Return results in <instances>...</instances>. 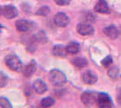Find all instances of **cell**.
Returning a JSON list of instances; mask_svg holds the SVG:
<instances>
[{"label": "cell", "mask_w": 121, "mask_h": 108, "mask_svg": "<svg viewBox=\"0 0 121 108\" xmlns=\"http://www.w3.org/2000/svg\"><path fill=\"white\" fill-rule=\"evenodd\" d=\"M5 65L13 71L19 72L23 68V63L21 61V60L14 54H9L5 57Z\"/></svg>", "instance_id": "1"}, {"label": "cell", "mask_w": 121, "mask_h": 108, "mask_svg": "<svg viewBox=\"0 0 121 108\" xmlns=\"http://www.w3.org/2000/svg\"><path fill=\"white\" fill-rule=\"evenodd\" d=\"M49 79L55 87H60L66 82L65 74L59 69H52L49 72Z\"/></svg>", "instance_id": "2"}, {"label": "cell", "mask_w": 121, "mask_h": 108, "mask_svg": "<svg viewBox=\"0 0 121 108\" xmlns=\"http://www.w3.org/2000/svg\"><path fill=\"white\" fill-rule=\"evenodd\" d=\"M97 104L101 108L113 107V101L106 93H99L97 97Z\"/></svg>", "instance_id": "3"}, {"label": "cell", "mask_w": 121, "mask_h": 108, "mask_svg": "<svg viewBox=\"0 0 121 108\" xmlns=\"http://www.w3.org/2000/svg\"><path fill=\"white\" fill-rule=\"evenodd\" d=\"M94 28L90 24L86 23H81L77 25V32L82 36H89L92 35L94 33Z\"/></svg>", "instance_id": "4"}, {"label": "cell", "mask_w": 121, "mask_h": 108, "mask_svg": "<svg viewBox=\"0 0 121 108\" xmlns=\"http://www.w3.org/2000/svg\"><path fill=\"white\" fill-rule=\"evenodd\" d=\"M53 21H54V24L57 26L66 27L69 24V23H70V18H69V16H67L66 14L60 12V13H57L54 16Z\"/></svg>", "instance_id": "5"}, {"label": "cell", "mask_w": 121, "mask_h": 108, "mask_svg": "<svg viewBox=\"0 0 121 108\" xmlns=\"http://www.w3.org/2000/svg\"><path fill=\"white\" fill-rule=\"evenodd\" d=\"M97 97L98 96H96L94 93L86 91L81 95V101L85 105L91 106L97 102Z\"/></svg>", "instance_id": "6"}, {"label": "cell", "mask_w": 121, "mask_h": 108, "mask_svg": "<svg viewBox=\"0 0 121 108\" xmlns=\"http://www.w3.org/2000/svg\"><path fill=\"white\" fill-rule=\"evenodd\" d=\"M3 16L6 19H13L18 16V11L14 5H5L3 7Z\"/></svg>", "instance_id": "7"}, {"label": "cell", "mask_w": 121, "mask_h": 108, "mask_svg": "<svg viewBox=\"0 0 121 108\" xmlns=\"http://www.w3.org/2000/svg\"><path fill=\"white\" fill-rule=\"evenodd\" d=\"M32 27V24L29 21L25 20V19H21V20H17L15 23V28L17 31L21 32H25L29 31Z\"/></svg>", "instance_id": "8"}, {"label": "cell", "mask_w": 121, "mask_h": 108, "mask_svg": "<svg viewBox=\"0 0 121 108\" xmlns=\"http://www.w3.org/2000/svg\"><path fill=\"white\" fill-rule=\"evenodd\" d=\"M33 88H34V90L39 95L44 94L48 89L44 81H43L42 79H36L33 84Z\"/></svg>", "instance_id": "9"}, {"label": "cell", "mask_w": 121, "mask_h": 108, "mask_svg": "<svg viewBox=\"0 0 121 108\" xmlns=\"http://www.w3.org/2000/svg\"><path fill=\"white\" fill-rule=\"evenodd\" d=\"M82 81L87 85H93L97 82L98 77L97 76L91 71H86L82 74Z\"/></svg>", "instance_id": "10"}, {"label": "cell", "mask_w": 121, "mask_h": 108, "mask_svg": "<svg viewBox=\"0 0 121 108\" xmlns=\"http://www.w3.org/2000/svg\"><path fill=\"white\" fill-rule=\"evenodd\" d=\"M94 9L96 12L100 13V14H109L110 13V9L107 4L106 0H99Z\"/></svg>", "instance_id": "11"}, {"label": "cell", "mask_w": 121, "mask_h": 108, "mask_svg": "<svg viewBox=\"0 0 121 108\" xmlns=\"http://www.w3.org/2000/svg\"><path fill=\"white\" fill-rule=\"evenodd\" d=\"M35 70H36V63L35 60H32L29 64H27L25 67L24 70H23V74H24L25 77H29L35 72Z\"/></svg>", "instance_id": "12"}, {"label": "cell", "mask_w": 121, "mask_h": 108, "mask_svg": "<svg viewBox=\"0 0 121 108\" xmlns=\"http://www.w3.org/2000/svg\"><path fill=\"white\" fill-rule=\"evenodd\" d=\"M52 54L56 57H60V58H64L68 54L66 47L62 45H55L52 48Z\"/></svg>", "instance_id": "13"}, {"label": "cell", "mask_w": 121, "mask_h": 108, "mask_svg": "<svg viewBox=\"0 0 121 108\" xmlns=\"http://www.w3.org/2000/svg\"><path fill=\"white\" fill-rule=\"evenodd\" d=\"M104 33H105V35H107L108 38H110L112 40L116 39L117 37L118 36V31H117L116 26L114 25L107 26L106 28L104 29Z\"/></svg>", "instance_id": "14"}, {"label": "cell", "mask_w": 121, "mask_h": 108, "mask_svg": "<svg viewBox=\"0 0 121 108\" xmlns=\"http://www.w3.org/2000/svg\"><path fill=\"white\" fill-rule=\"evenodd\" d=\"M66 49H67V52L68 53H71V54H76L80 52L81 50V47H80V44L77 43V42H70L67 46H66Z\"/></svg>", "instance_id": "15"}, {"label": "cell", "mask_w": 121, "mask_h": 108, "mask_svg": "<svg viewBox=\"0 0 121 108\" xmlns=\"http://www.w3.org/2000/svg\"><path fill=\"white\" fill-rule=\"evenodd\" d=\"M72 64L78 68H85L88 65V61L84 58L78 57V58H75L74 60H72Z\"/></svg>", "instance_id": "16"}, {"label": "cell", "mask_w": 121, "mask_h": 108, "mask_svg": "<svg viewBox=\"0 0 121 108\" xmlns=\"http://www.w3.org/2000/svg\"><path fill=\"white\" fill-rule=\"evenodd\" d=\"M54 103H55V100L52 96H47L41 101V106L42 107H51L54 104Z\"/></svg>", "instance_id": "17"}, {"label": "cell", "mask_w": 121, "mask_h": 108, "mask_svg": "<svg viewBox=\"0 0 121 108\" xmlns=\"http://www.w3.org/2000/svg\"><path fill=\"white\" fill-rule=\"evenodd\" d=\"M35 40L36 41H38L39 43H45L47 42V36H46L45 32L43 31H40L38 32L35 35Z\"/></svg>", "instance_id": "18"}, {"label": "cell", "mask_w": 121, "mask_h": 108, "mask_svg": "<svg viewBox=\"0 0 121 108\" xmlns=\"http://www.w3.org/2000/svg\"><path fill=\"white\" fill-rule=\"evenodd\" d=\"M50 12H51L50 7L44 5V6L40 7V8L37 10L36 15H37V16H47L49 14H50Z\"/></svg>", "instance_id": "19"}, {"label": "cell", "mask_w": 121, "mask_h": 108, "mask_svg": "<svg viewBox=\"0 0 121 108\" xmlns=\"http://www.w3.org/2000/svg\"><path fill=\"white\" fill-rule=\"evenodd\" d=\"M8 82V77L5 75L4 72L0 71V88H4L6 86Z\"/></svg>", "instance_id": "20"}, {"label": "cell", "mask_w": 121, "mask_h": 108, "mask_svg": "<svg viewBox=\"0 0 121 108\" xmlns=\"http://www.w3.org/2000/svg\"><path fill=\"white\" fill-rule=\"evenodd\" d=\"M0 108H12V104L7 98L0 97Z\"/></svg>", "instance_id": "21"}, {"label": "cell", "mask_w": 121, "mask_h": 108, "mask_svg": "<svg viewBox=\"0 0 121 108\" xmlns=\"http://www.w3.org/2000/svg\"><path fill=\"white\" fill-rule=\"evenodd\" d=\"M108 73V76H109L111 78L116 79L117 77V75H118V69H117V68H111Z\"/></svg>", "instance_id": "22"}, {"label": "cell", "mask_w": 121, "mask_h": 108, "mask_svg": "<svg viewBox=\"0 0 121 108\" xmlns=\"http://www.w3.org/2000/svg\"><path fill=\"white\" fill-rule=\"evenodd\" d=\"M112 58L110 56H107L105 59H103L102 60V61H101V64L104 66V67H108L110 64H112Z\"/></svg>", "instance_id": "23"}, {"label": "cell", "mask_w": 121, "mask_h": 108, "mask_svg": "<svg viewBox=\"0 0 121 108\" xmlns=\"http://www.w3.org/2000/svg\"><path fill=\"white\" fill-rule=\"evenodd\" d=\"M71 0H54L56 4L58 5H68L71 3Z\"/></svg>", "instance_id": "24"}, {"label": "cell", "mask_w": 121, "mask_h": 108, "mask_svg": "<svg viewBox=\"0 0 121 108\" xmlns=\"http://www.w3.org/2000/svg\"><path fill=\"white\" fill-rule=\"evenodd\" d=\"M92 16H93V15H92V14H89V16H87V18H91V17H92ZM85 21H86V22H90V23H91V19H86Z\"/></svg>", "instance_id": "25"}, {"label": "cell", "mask_w": 121, "mask_h": 108, "mask_svg": "<svg viewBox=\"0 0 121 108\" xmlns=\"http://www.w3.org/2000/svg\"><path fill=\"white\" fill-rule=\"evenodd\" d=\"M1 15H3V8L0 6V16H1Z\"/></svg>", "instance_id": "26"}, {"label": "cell", "mask_w": 121, "mask_h": 108, "mask_svg": "<svg viewBox=\"0 0 121 108\" xmlns=\"http://www.w3.org/2000/svg\"><path fill=\"white\" fill-rule=\"evenodd\" d=\"M1 29H4V26L1 25V24H0V32H1Z\"/></svg>", "instance_id": "27"}, {"label": "cell", "mask_w": 121, "mask_h": 108, "mask_svg": "<svg viewBox=\"0 0 121 108\" xmlns=\"http://www.w3.org/2000/svg\"><path fill=\"white\" fill-rule=\"evenodd\" d=\"M119 94H120V96H121V88L119 89Z\"/></svg>", "instance_id": "28"}]
</instances>
